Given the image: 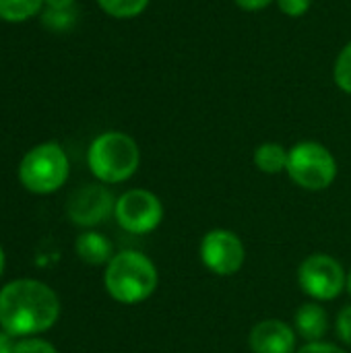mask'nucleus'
Instances as JSON below:
<instances>
[{"label":"nucleus","instance_id":"25","mask_svg":"<svg viewBox=\"0 0 351 353\" xmlns=\"http://www.w3.org/2000/svg\"><path fill=\"white\" fill-rule=\"evenodd\" d=\"M348 290H350V294H351V273H350V277H348Z\"/></svg>","mask_w":351,"mask_h":353},{"label":"nucleus","instance_id":"7","mask_svg":"<svg viewBox=\"0 0 351 353\" xmlns=\"http://www.w3.org/2000/svg\"><path fill=\"white\" fill-rule=\"evenodd\" d=\"M114 215L130 234H149L163 219V207L159 199L149 190H128L124 192L114 209Z\"/></svg>","mask_w":351,"mask_h":353},{"label":"nucleus","instance_id":"23","mask_svg":"<svg viewBox=\"0 0 351 353\" xmlns=\"http://www.w3.org/2000/svg\"><path fill=\"white\" fill-rule=\"evenodd\" d=\"M50 10H70L74 0H43Z\"/></svg>","mask_w":351,"mask_h":353},{"label":"nucleus","instance_id":"6","mask_svg":"<svg viewBox=\"0 0 351 353\" xmlns=\"http://www.w3.org/2000/svg\"><path fill=\"white\" fill-rule=\"evenodd\" d=\"M298 281L306 296L314 300H333L348 288L343 267L327 254H310L298 269Z\"/></svg>","mask_w":351,"mask_h":353},{"label":"nucleus","instance_id":"4","mask_svg":"<svg viewBox=\"0 0 351 353\" xmlns=\"http://www.w3.org/2000/svg\"><path fill=\"white\" fill-rule=\"evenodd\" d=\"M21 184L35 194L56 192L68 178V157L56 143L33 147L19 165Z\"/></svg>","mask_w":351,"mask_h":353},{"label":"nucleus","instance_id":"18","mask_svg":"<svg viewBox=\"0 0 351 353\" xmlns=\"http://www.w3.org/2000/svg\"><path fill=\"white\" fill-rule=\"evenodd\" d=\"M277 4L290 17H302V14L308 12L312 0H277Z\"/></svg>","mask_w":351,"mask_h":353},{"label":"nucleus","instance_id":"16","mask_svg":"<svg viewBox=\"0 0 351 353\" xmlns=\"http://www.w3.org/2000/svg\"><path fill=\"white\" fill-rule=\"evenodd\" d=\"M335 83L345 93H351V41L341 50L335 64Z\"/></svg>","mask_w":351,"mask_h":353},{"label":"nucleus","instance_id":"5","mask_svg":"<svg viewBox=\"0 0 351 353\" xmlns=\"http://www.w3.org/2000/svg\"><path fill=\"white\" fill-rule=\"evenodd\" d=\"M290 178L306 190H325L337 176V161L333 153L321 143H298L288 157Z\"/></svg>","mask_w":351,"mask_h":353},{"label":"nucleus","instance_id":"14","mask_svg":"<svg viewBox=\"0 0 351 353\" xmlns=\"http://www.w3.org/2000/svg\"><path fill=\"white\" fill-rule=\"evenodd\" d=\"M43 0H0V19L8 23H21L39 12Z\"/></svg>","mask_w":351,"mask_h":353},{"label":"nucleus","instance_id":"9","mask_svg":"<svg viewBox=\"0 0 351 353\" xmlns=\"http://www.w3.org/2000/svg\"><path fill=\"white\" fill-rule=\"evenodd\" d=\"M116 209L114 196L108 188L97 184L81 186L68 199V217L83 228H93L110 217Z\"/></svg>","mask_w":351,"mask_h":353},{"label":"nucleus","instance_id":"17","mask_svg":"<svg viewBox=\"0 0 351 353\" xmlns=\"http://www.w3.org/2000/svg\"><path fill=\"white\" fill-rule=\"evenodd\" d=\"M14 353H58V352H56V347H54L52 343H48V341H43V339H33V337H29V339H23V341H19V343L14 345Z\"/></svg>","mask_w":351,"mask_h":353},{"label":"nucleus","instance_id":"12","mask_svg":"<svg viewBox=\"0 0 351 353\" xmlns=\"http://www.w3.org/2000/svg\"><path fill=\"white\" fill-rule=\"evenodd\" d=\"M77 254L81 261H85L89 265H103V263H110L114 259L110 240L97 232H87V234L79 236Z\"/></svg>","mask_w":351,"mask_h":353},{"label":"nucleus","instance_id":"2","mask_svg":"<svg viewBox=\"0 0 351 353\" xmlns=\"http://www.w3.org/2000/svg\"><path fill=\"white\" fill-rule=\"evenodd\" d=\"M157 288V269L141 252H120L106 269V290L120 304H139Z\"/></svg>","mask_w":351,"mask_h":353},{"label":"nucleus","instance_id":"15","mask_svg":"<svg viewBox=\"0 0 351 353\" xmlns=\"http://www.w3.org/2000/svg\"><path fill=\"white\" fill-rule=\"evenodd\" d=\"M97 2L110 17H116V19L139 17L149 4V0H97Z\"/></svg>","mask_w":351,"mask_h":353},{"label":"nucleus","instance_id":"8","mask_svg":"<svg viewBox=\"0 0 351 353\" xmlns=\"http://www.w3.org/2000/svg\"><path fill=\"white\" fill-rule=\"evenodd\" d=\"M201 261L215 275H234L244 265V244L228 230H213L201 242Z\"/></svg>","mask_w":351,"mask_h":353},{"label":"nucleus","instance_id":"19","mask_svg":"<svg viewBox=\"0 0 351 353\" xmlns=\"http://www.w3.org/2000/svg\"><path fill=\"white\" fill-rule=\"evenodd\" d=\"M337 335L341 337L343 343L351 345V304L345 306L337 316Z\"/></svg>","mask_w":351,"mask_h":353},{"label":"nucleus","instance_id":"21","mask_svg":"<svg viewBox=\"0 0 351 353\" xmlns=\"http://www.w3.org/2000/svg\"><path fill=\"white\" fill-rule=\"evenodd\" d=\"M273 0H236V4L244 10H261L265 6H269Z\"/></svg>","mask_w":351,"mask_h":353},{"label":"nucleus","instance_id":"11","mask_svg":"<svg viewBox=\"0 0 351 353\" xmlns=\"http://www.w3.org/2000/svg\"><path fill=\"white\" fill-rule=\"evenodd\" d=\"M294 323H296L298 335L302 339L310 341V343L323 339L327 329H329V316H327L325 308L319 306V304H304V306H300L296 310Z\"/></svg>","mask_w":351,"mask_h":353},{"label":"nucleus","instance_id":"20","mask_svg":"<svg viewBox=\"0 0 351 353\" xmlns=\"http://www.w3.org/2000/svg\"><path fill=\"white\" fill-rule=\"evenodd\" d=\"M298 353H345V352H343V350H339L337 345L314 341V343H308L306 347H302Z\"/></svg>","mask_w":351,"mask_h":353},{"label":"nucleus","instance_id":"3","mask_svg":"<svg viewBox=\"0 0 351 353\" xmlns=\"http://www.w3.org/2000/svg\"><path fill=\"white\" fill-rule=\"evenodd\" d=\"M139 147L134 139L124 132L99 134L87 153L93 176L106 184H118L128 180L139 168Z\"/></svg>","mask_w":351,"mask_h":353},{"label":"nucleus","instance_id":"1","mask_svg":"<svg viewBox=\"0 0 351 353\" xmlns=\"http://www.w3.org/2000/svg\"><path fill=\"white\" fill-rule=\"evenodd\" d=\"M58 316V296L41 281L17 279L0 292V327L12 337L43 333Z\"/></svg>","mask_w":351,"mask_h":353},{"label":"nucleus","instance_id":"13","mask_svg":"<svg viewBox=\"0 0 351 353\" xmlns=\"http://www.w3.org/2000/svg\"><path fill=\"white\" fill-rule=\"evenodd\" d=\"M288 157L290 153L279 143H263L254 151V163L265 174H279L288 170Z\"/></svg>","mask_w":351,"mask_h":353},{"label":"nucleus","instance_id":"10","mask_svg":"<svg viewBox=\"0 0 351 353\" xmlns=\"http://www.w3.org/2000/svg\"><path fill=\"white\" fill-rule=\"evenodd\" d=\"M248 343L252 353H294L296 333L290 325L281 321H261L250 331Z\"/></svg>","mask_w":351,"mask_h":353},{"label":"nucleus","instance_id":"22","mask_svg":"<svg viewBox=\"0 0 351 353\" xmlns=\"http://www.w3.org/2000/svg\"><path fill=\"white\" fill-rule=\"evenodd\" d=\"M14 345L17 343H12V335L0 331V353H14Z\"/></svg>","mask_w":351,"mask_h":353},{"label":"nucleus","instance_id":"24","mask_svg":"<svg viewBox=\"0 0 351 353\" xmlns=\"http://www.w3.org/2000/svg\"><path fill=\"white\" fill-rule=\"evenodd\" d=\"M4 271V254H2V248H0V275Z\"/></svg>","mask_w":351,"mask_h":353}]
</instances>
